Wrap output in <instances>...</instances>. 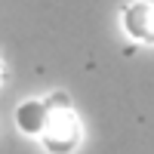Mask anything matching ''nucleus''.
<instances>
[{
  "mask_svg": "<svg viewBox=\"0 0 154 154\" xmlns=\"http://www.w3.org/2000/svg\"><path fill=\"white\" fill-rule=\"evenodd\" d=\"M46 99H49V111H46L43 130H40L37 139H40V145L49 154H71L77 145H80V139H83V126L77 120L71 102L62 93H53Z\"/></svg>",
  "mask_w": 154,
  "mask_h": 154,
  "instance_id": "f257e3e1",
  "label": "nucleus"
},
{
  "mask_svg": "<svg viewBox=\"0 0 154 154\" xmlns=\"http://www.w3.org/2000/svg\"><path fill=\"white\" fill-rule=\"evenodd\" d=\"M120 31L139 46H154V0H126L120 6Z\"/></svg>",
  "mask_w": 154,
  "mask_h": 154,
  "instance_id": "f03ea898",
  "label": "nucleus"
},
{
  "mask_svg": "<svg viewBox=\"0 0 154 154\" xmlns=\"http://www.w3.org/2000/svg\"><path fill=\"white\" fill-rule=\"evenodd\" d=\"M46 111H49V99H25L22 105L16 108V126L25 136H40L43 130V120H46Z\"/></svg>",
  "mask_w": 154,
  "mask_h": 154,
  "instance_id": "7ed1b4c3",
  "label": "nucleus"
},
{
  "mask_svg": "<svg viewBox=\"0 0 154 154\" xmlns=\"http://www.w3.org/2000/svg\"><path fill=\"white\" fill-rule=\"evenodd\" d=\"M0 80H3V65H0Z\"/></svg>",
  "mask_w": 154,
  "mask_h": 154,
  "instance_id": "20e7f679",
  "label": "nucleus"
}]
</instances>
